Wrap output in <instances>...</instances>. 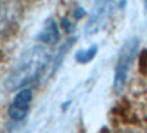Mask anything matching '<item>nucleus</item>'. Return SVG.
<instances>
[{"instance_id": "nucleus-2", "label": "nucleus", "mask_w": 147, "mask_h": 133, "mask_svg": "<svg viewBox=\"0 0 147 133\" xmlns=\"http://www.w3.org/2000/svg\"><path fill=\"white\" fill-rule=\"evenodd\" d=\"M137 49H138V39L132 37L128 42H125V44L122 46L118 62L115 67V77H113V89L115 92H122L127 84V78L129 74L131 65L134 62V58L137 55Z\"/></svg>"}, {"instance_id": "nucleus-6", "label": "nucleus", "mask_w": 147, "mask_h": 133, "mask_svg": "<svg viewBox=\"0 0 147 133\" xmlns=\"http://www.w3.org/2000/svg\"><path fill=\"white\" fill-rule=\"evenodd\" d=\"M96 55H97V46L93 44V46L88 47V49H82V50L77 52L75 59H77L80 64H87V62L91 61V59H93Z\"/></svg>"}, {"instance_id": "nucleus-3", "label": "nucleus", "mask_w": 147, "mask_h": 133, "mask_svg": "<svg viewBox=\"0 0 147 133\" xmlns=\"http://www.w3.org/2000/svg\"><path fill=\"white\" fill-rule=\"evenodd\" d=\"M113 0H96L85 25L87 34H94L106 25L109 16L113 12Z\"/></svg>"}, {"instance_id": "nucleus-4", "label": "nucleus", "mask_w": 147, "mask_h": 133, "mask_svg": "<svg viewBox=\"0 0 147 133\" xmlns=\"http://www.w3.org/2000/svg\"><path fill=\"white\" fill-rule=\"evenodd\" d=\"M31 101H32V92L30 89H21L15 95L13 101L9 105V117L12 121H16V123L22 121L28 115Z\"/></svg>"}, {"instance_id": "nucleus-5", "label": "nucleus", "mask_w": 147, "mask_h": 133, "mask_svg": "<svg viewBox=\"0 0 147 133\" xmlns=\"http://www.w3.org/2000/svg\"><path fill=\"white\" fill-rule=\"evenodd\" d=\"M59 37H60V34H59V27H57L56 21L55 19L46 21L44 27L38 35V40L44 44H55V43H57Z\"/></svg>"}, {"instance_id": "nucleus-1", "label": "nucleus", "mask_w": 147, "mask_h": 133, "mask_svg": "<svg viewBox=\"0 0 147 133\" xmlns=\"http://www.w3.org/2000/svg\"><path fill=\"white\" fill-rule=\"evenodd\" d=\"M50 61V53L44 46H34L22 55L19 64L6 80L7 90H16L40 77L43 70Z\"/></svg>"}]
</instances>
